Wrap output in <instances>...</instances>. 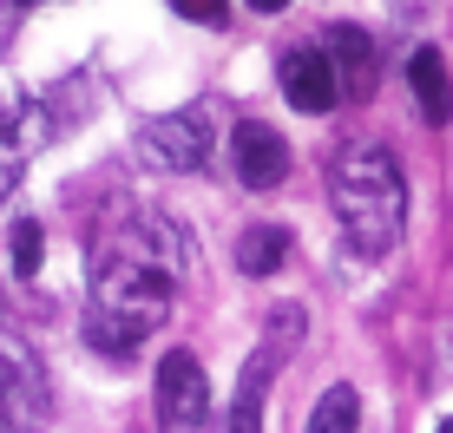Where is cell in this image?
Wrapping results in <instances>:
<instances>
[{"label":"cell","instance_id":"cell-7","mask_svg":"<svg viewBox=\"0 0 453 433\" xmlns=\"http://www.w3.org/2000/svg\"><path fill=\"white\" fill-rule=\"evenodd\" d=\"M230 164H237L243 191H276V184L289 178V145H283V132L250 118V125H237V138H230Z\"/></svg>","mask_w":453,"mask_h":433},{"label":"cell","instance_id":"cell-13","mask_svg":"<svg viewBox=\"0 0 453 433\" xmlns=\"http://www.w3.org/2000/svg\"><path fill=\"white\" fill-rule=\"evenodd\" d=\"M283 250H289V237L276 224H257V230H243V243H237V270H250V276H270L276 262H283Z\"/></svg>","mask_w":453,"mask_h":433},{"label":"cell","instance_id":"cell-8","mask_svg":"<svg viewBox=\"0 0 453 433\" xmlns=\"http://www.w3.org/2000/svg\"><path fill=\"white\" fill-rule=\"evenodd\" d=\"M283 99L296 105V112H335L342 72H335L329 46H303V53L283 59Z\"/></svg>","mask_w":453,"mask_h":433},{"label":"cell","instance_id":"cell-15","mask_svg":"<svg viewBox=\"0 0 453 433\" xmlns=\"http://www.w3.org/2000/svg\"><path fill=\"white\" fill-rule=\"evenodd\" d=\"M178 13H191V20H224V0H171Z\"/></svg>","mask_w":453,"mask_h":433},{"label":"cell","instance_id":"cell-3","mask_svg":"<svg viewBox=\"0 0 453 433\" xmlns=\"http://www.w3.org/2000/svg\"><path fill=\"white\" fill-rule=\"evenodd\" d=\"M138 158L158 164V171H197L211 158V112L184 105V112H165L151 125H138Z\"/></svg>","mask_w":453,"mask_h":433},{"label":"cell","instance_id":"cell-5","mask_svg":"<svg viewBox=\"0 0 453 433\" xmlns=\"http://www.w3.org/2000/svg\"><path fill=\"white\" fill-rule=\"evenodd\" d=\"M46 421V375L20 342L0 335V433H34Z\"/></svg>","mask_w":453,"mask_h":433},{"label":"cell","instance_id":"cell-6","mask_svg":"<svg viewBox=\"0 0 453 433\" xmlns=\"http://www.w3.org/2000/svg\"><path fill=\"white\" fill-rule=\"evenodd\" d=\"M204 414H211L204 368H197V354L171 348L158 361V421H165V433H197V427H204Z\"/></svg>","mask_w":453,"mask_h":433},{"label":"cell","instance_id":"cell-4","mask_svg":"<svg viewBox=\"0 0 453 433\" xmlns=\"http://www.w3.org/2000/svg\"><path fill=\"white\" fill-rule=\"evenodd\" d=\"M289 329H303V308H276V322H270V335H263V348L243 361V375H237V400H230V433H263V400H270V381H276V368H283V335Z\"/></svg>","mask_w":453,"mask_h":433},{"label":"cell","instance_id":"cell-17","mask_svg":"<svg viewBox=\"0 0 453 433\" xmlns=\"http://www.w3.org/2000/svg\"><path fill=\"white\" fill-rule=\"evenodd\" d=\"M0 7H40V0H0Z\"/></svg>","mask_w":453,"mask_h":433},{"label":"cell","instance_id":"cell-16","mask_svg":"<svg viewBox=\"0 0 453 433\" xmlns=\"http://www.w3.org/2000/svg\"><path fill=\"white\" fill-rule=\"evenodd\" d=\"M250 7H257V13H283L289 0H250Z\"/></svg>","mask_w":453,"mask_h":433},{"label":"cell","instance_id":"cell-11","mask_svg":"<svg viewBox=\"0 0 453 433\" xmlns=\"http://www.w3.org/2000/svg\"><path fill=\"white\" fill-rule=\"evenodd\" d=\"M355 427H362V394H355L349 381L322 388L316 414H309V433H355Z\"/></svg>","mask_w":453,"mask_h":433},{"label":"cell","instance_id":"cell-12","mask_svg":"<svg viewBox=\"0 0 453 433\" xmlns=\"http://www.w3.org/2000/svg\"><path fill=\"white\" fill-rule=\"evenodd\" d=\"M329 59H335V72H342V86H368V66H374V46L362 27H335L329 34Z\"/></svg>","mask_w":453,"mask_h":433},{"label":"cell","instance_id":"cell-14","mask_svg":"<svg viewBox=\"0 0 453 433\" xmlns=\"http://www.w3.org/2000/svg\"><path fill=\"white\" fill-rule=\"evenodd\" d=\"M7 250H13V276H34V270H40L46 243H40V224H34V216H20V224L7 230Z\"/></svg>","mask_w":453,"mask_h":433},{"label":"cell","instance_id":"cell-1","mask_svg":"<svg viewBox=\"0 0 453 433\" xmlns=\"http://www.w3.org/2000/svg\"><path fill=\"white\" fill-rule=\"evenodd\" d=\"M191 270V237L165 210H125L92 237V289H86V342L105 361L138 354V342L171 322Z\"/></svg>","mask_w":453,"mask_h":433},{"label":"cell","instance_id":"cell-9","mask_svg":"<svg viewBox=\"0 0 453 433\" xmlns=\"http://www.w3.org/2000/svg\"><path fill=\"white\" fill-rule=\"evenodd\" d=\"M40 112H13V105H0V204L13 197V184H20V164L40 151Z\"/></svg>","mask_w":453,"mask_h":433},{"label":"cell","instance_id":"cell-18","mask_svg":"<svg viewBox=\"0 0 453 433\" xmlns=\"http://www.w3.org/2000/svg\"><path fill=\"white\" fill-rule=\"evenodd\" d=\"M441 433H453V414H447V421H441Z\"/></svg>","mask_w":453,"mask_h":433},{"label":"cell","instance_id":"cell-10","mask_svg":"<svg viewBox=\"0 0 453 433\" xmlns=\"http://www.w3.org/2000/svg\"><path fill=\"white\" fill-rule=\"evenodd\" d=\"M408 86H414L427 125H447V118H453V80H447V59L434 53V46H420V53L408 59Z\"/></svg>","mask_w":453,"mask_h":433},{"label":"cell","instance_id":"cell-2","mask_svg":"<svg viewBox=\"0 0 453 433\" xmlns=\"http://www.w3.org/2000/svg\"><path fill=\"white\" fill-rule=\"evenodd\" d=\"M329 210L342 224V237L362 256H388L401 243V224H408V178H401V158L388 145H342L329 158Z\"/></svg>","mask_w":453,"mask_h":433}]
</instances>
